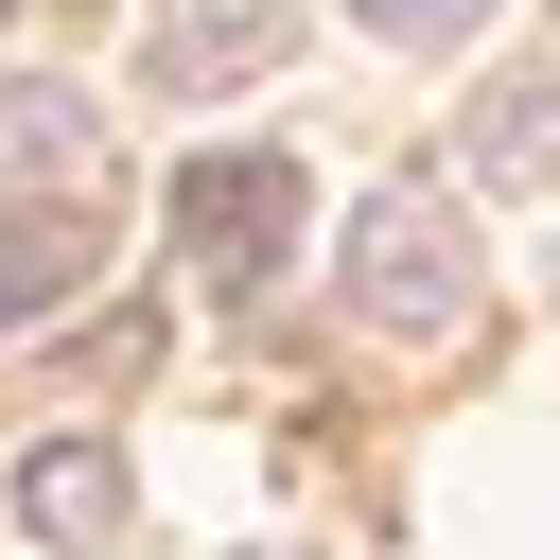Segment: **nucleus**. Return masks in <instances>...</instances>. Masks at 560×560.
I'll return each instance as SVG.
<instances>
[{"instance_id":"nucleus-7","label":"nucleus","mask_w":560,"mask_h":560,"mask_svg":"<svg viewBox=\"0 0 560 560\" xmlns=\"http://www.w3.org/2000/svg\"><path fill=\"white\" fill-rule=\"evenodd\" d=\"M88 158V105L70 88H0V175H70Z\"/></svg>"},{"instance_id":"nucleus-1","label":"nucleus","mask_w":560,"mask_h":560,"mask_svg":"<svg viewBox=\"0 0 560 560\" xmlns=\"http://www.w3.org/2000/svg\"><path fill=\"white\" fill-rule=\"evenodd\" d=\"M472 210L455 192H420V175H385V192H350V315L368 332H420V350H455L472 332Z\"/></svg>"},{"instance_id":"nucleus-4","label":"nucleus","mask_w":560,"mask_h":560,"mask_svg":"<svg viewBox=\"0 0 560 560\" xmlns=\"http://www.w3.org/2000/svg\"><path fill=\"white\" fill-rule=\"evenodd\" d=\"M88 262H105V210H88V192L18 210V228H0V332H35V315H52L70 280H88Z\"/></svg>"},{"instance_id":"nucleus-5","label":"nucleus","mask_w":560,"mask_h":560,"mask_svg":"<svg viewBox=\"0 0 560 560\" xmlns=\"http://www.w3.org/2000/svg\"><path fill=\"white\" fill-rule=\"evenodd\" d=\"M455 140H472V175H490V192H542V175H560V70H508Z\"/></svg>"},{"instance_id":"nucleus-8","label":"nucleus","mask_w":560,"mask_h":560,"mask_svg":"<svg viewBox=\"0 0 560 560\" xmlns=\"http://www.w3.org/2000/svg\"><path fill=\"white\" fill-rule=\"evenodd\" d=\"M472 18H508V0H368V35H402V52H455Z\"/></svg>"},{"instance_id":"nucleus-2","label":"nucleus","mask_w":560,"mask_h":560,"mask_svg":"<svg viewBox=\"0 0 560 560\" xmlns=\"http://www.w3.org/2000/svg\"><path fill=\"white\" fill-rule=\"evenodd\" d=\"M298 210H315L298 158H192V175H175V245H192V280H280Z\"/></svg>"},{"instance_id":"nucleus-3","label":"nucleus","mask_w":560,"mask_h":560,"mask_svg":"<svg viewBox=\"0 0 560 560\" xmlns=\"http://www.w3.org/2000/svg\"><path fill=\"white\" fill-rule=\"evenodd\" d=\"M18 525L70 542V560H122V455L105 438H35L18 455Z\"/></svg>"},{"instance_id":"nucleus-6","label":"nucleus","mask_w":560,"mask_h":560,"mask_svg":"<svg viewBox=\"0 0 560 560\" xmlns=\"http://www.w3.org/2000/svg\"><path fill=\"white\" fill-rule=\"evenodd\" d=\"M262 52H280V0H210V18H175L140 70H158V88H228V70H262Z\"/></svg>"}]
</instances>
